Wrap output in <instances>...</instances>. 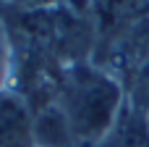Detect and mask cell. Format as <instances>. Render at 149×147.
I'll return each instance as SVG.
<instances>
[{
  "label": "cell",
  "instance_id": "7a4b0ae2",
  "mask_svg": "<svg viewBox=\"0 0 149 147\" xmlns=\"http://www.w3.org/2000/svg\"><path fill=\"white\" fill-rule=\"evenodd\" d=\"M26 121L24 110L13 103H0V147H24Z\"/></svg>",
  "mask_w": 149,
  "mask_h": 147
},
{
  "label": "cell",
  "instance_id": "6da1fadb",
  "mask_svg": "<svg viewBox=\"0 0 149 147\" xmlns=\"http://www.w3.org/2000/svg\"><path fill=\"white\" fill-rule=\"evenodd\" d=\"M118 108V87L89 68L73 71L65 87V110L63 116L68 118V126L86 139L100 137L110 118L115 116Z\"/></svg>",
  "mask_w": 149,
  "mask_h": 147
},
{
  "label": "cell",
  "instance_id": "277c9868",
  "mask_svg": "<svg viewBox=\"0 0 149 147\" xmlns=\"http://www.w3.org/2000/svg\"><path fill=\"white\" fill-rule=\"evenodd\" d=\"M94 5L105 21H120L134 5V0H94Z\"/></svg>",
  "mask_w": 149,
  "mask_h": 147
},
{
  "label": "cell",
  "instance_id": "3957f363",
  "mask_svg": "<svg viewBox=\"0 0 149 147\" xmlns=\"http://www.w3.org/2000/svg\"><path fill=\"white\" fill-rule=\"evenodd\" d=\"M65 129H68V118L58 110H45L39 124H37V132H39V142L45 147H63L68 142L65 137Z\"/></svg>",
  "mask_w": 149,
  "mask_h": 147
}]
</instances>
